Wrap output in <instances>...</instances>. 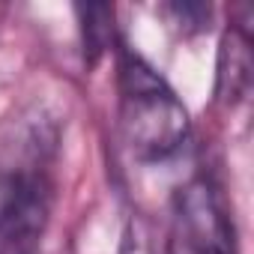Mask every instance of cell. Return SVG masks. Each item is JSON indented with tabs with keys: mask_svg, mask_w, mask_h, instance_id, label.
<instances>
[{
	"mask_svg": "<svg viewBox=\"0 0 254 254\" xmlns=\"http://www.w3.org/2000/svg\"><path fill=\"white\" fill-rule=\"evenodd\" d=\"M117 93L120 135L138 162H168L183 150L191 129L189 108L141 54H120Z\"/></svg>",
	"mask_w": 254,
	"mask_h": 254,
	"instance_id": "1",
	"label": "cell"
},
{
	"mask_svg": "<svg viewBox=\"0 0 254 254\" xmlns=\"http://www.w3.org/2000/svg\"><path fill=\"white\" fill-rule=\"evenodd\" d=\"M165 254H236L233 224L212 183L191 180L177 191Z\"/></svg>",
	"mask_w": 254,
	"mask_h": 254,
	"instance_id": "2",
	"label": "cell"
},
{
	"mask_svg": "<svg viewBox=\"0 0 254 254\" xmlns=\"http://www.w3.org/2000/svg\"><path fill=\"white\" fill-rule=\"evenodd\" d=\"M215 96L224 105H233L245 96L251 84V36L245 27H230L221 39L218 69H215Z\"/></svg>",
	"mask_w": 254,
	"mask_h": 254,
	"instance_id": "3",
	"label": "cell"
},
{
	"mask_svg": "<svg viewBox=\"0 0 254 254\" xmlns=\"http://www.w3.org/2000/svg\"><path fill=\"white\" fill-rule=\"evenodd\" d=\"M78 18H81V36H84V51L90 54V60L96 63L111 36H114V6H105V3H87V6H78L75 9Z\"/></svg>",
	"mask_w": 254,
	"mask_h": 254,
	"instance_id": "4",
	"label": "cell"
},
{
	"mask_svg": "<svg viewBox=\"0 0 254 254\" xmlns=\"http://www.w3.org/2000/svg\"><path fill=\"white\" fill-rule=\"evenodd\" d=\"M117 254H159L153 245V230L141 215H132L120 233V251Z\"/></svg>",
	"mask_w": 254,
	"mask_h": 254,
	"instance_id": "5",
	"label": "cell"
}]
</instances>
